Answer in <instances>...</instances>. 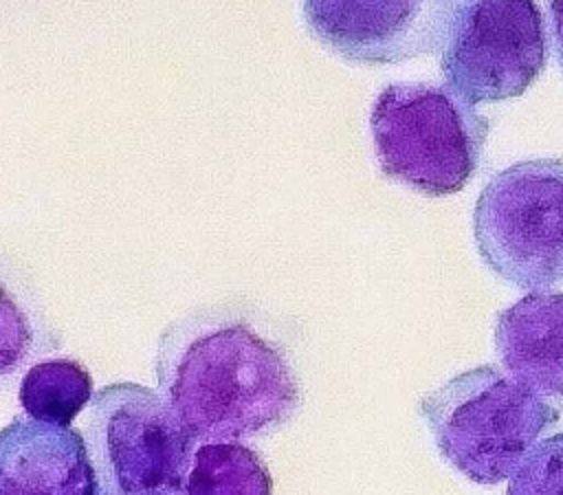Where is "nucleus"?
Masks as SVG:
<instances>
[{
	"mask_svg": "<svg viewBox=\"0 0 563 495\" xmlns=\"http://www.w3.org/2000/svg\"><path fill=\"white\" fill-rule=\"evenodd\" d=\"M154 370L161 396L202 444L273 436L303 403L288 350L227 308L169 323L158 339Z\"/></svg>",
	"mask_w": 563,
	"mask_h": 495,
	"instance_id": "1",
	"label": "nucleus"
},
{
	"mask_svg": "<svg viewBox=\"0 0 563 495\" xmlns=\"http://www.w3.org/2000/svg\"><path fill=\"white\" fill-rule=\"evenodd\" d=\"M438 453L475 484H499L550 431L561 409L497 365L471 367L418 400Z\"/></svg>",
	"mask_w": 563,
	"mask_h": 495,
	"instance_id": "2",
	"label": "nucleus"
},
{
	"mask_svg": "<svg viewBox=\"0 0 563 495\" xmlns=\"http://www.w3.org/2000/svg\"><path fill=\"white\" fill-rule=\"evenodd\" d=\"M376 158L387 178L427 196L457 194L475 174L488 119L449 86L391 84L369 114Z\"/></svg>",
	"mask_w": 563,
	"mask_h": 495,
	"instance_id": "3",
	"label": "nucleus"
},
{
	"mask_svg": "<svg viewBox=\"0 0 563 495\" xmlns=\"http://www.w3.org/2000/svg\"><path fill=\"white\" fill-rule=\"evenodd\" d=\"M81 436L97 495H185L196 440L161 392L139 383L97 389Z\"/></svg>",
	"mask_w": 563,
	"mask_h": 495,
	"instance_id": "4",
	"label": "nucleus"
},
{
	"mask_svg": "<svg viewBox=\"0 0 563 495\" xmlns=\"http://www.w3.org/2000/svg\"><path fill=\"white\" fill-rule=\"evenodd\" d=\"M482 262L523 290L563 279V161H519L495 174L473 211Z\"/></svg>",
	"mask_w": 563,
	"mask_h": 495,
	"instance_id": "5",
	"label": "nucleus"
},
{
	"mask_svg": "<svg viewBox=\"0 0 563 495\" xmlns=\"http://www.w3.org/2000/svg\"><path fill=\"white\" fill-rule=\"evenodd\" d=\"M548 59L534 0H460L446 22L440 70L471 106L519 97Z\"/></svg>",
	"mask_w": 563,
	"mask_h": 495,
	"instance_id": "6",
	"label": "nucleus"
},
{
	"mask_svg": "<svg viewBox=\"0 0 563 495\" xmlns=\"http://www.w3.org/2000/svg\"><path fill=\"white\" fill-rule=\"evenodd\" d=\"M460 0H303L308 31L356 64H396L440 51Z\"/></svg>",
	"mask_w": 563,
	"mask_h": 495,
	"instance_id": "7",
	"label": "nucleus"
},
{
	"mask_svg": "<svg viewBox=\"0 0 563 495\" xmlns=\"http://www.w3.org/2000/svg\"><path fill=\"white\" fill-rule=\"evenodd\" d=\"M0 495H97L84 436L70 425L15 416L0 429Z\"/></svg>",
	"mask_w": 563,
	"mask_h": 495,
	"instance_id": "8",
	"label": "nucleus"
},
{
	"mask_svg": "<svg viewBox=\"0 0 563 495\" xmlns=\"http://www.w3.org/2000/svg\"><path fill=\"white\" fill-rule=\"evenodd\" d=\"M495 348L510 376L563 398V293H530L499 312Z\"/></svg>",
	"mask_w": 563,
	"mask_h": 495,
	"instance_id": "9",
	"label": "nucleus"
},
{
	"mask_svg": "<svg viewBox=\"0 0 563 495\" xmlns=\"http://www.w3.org/2000/svg\"><path fill=\"white\" fill-rule=\"evenodd\" d=\"M185 495H273V475L242 442H205L191 458Z\"/></svg>",
	"mask_w": 563,
	"mask_h": 495,
	"instance_id": "10",
	"label": "nucleus"
},
{
	"mask_svg": "<svg viewBox=\"0 0 563 495\" xmlns=\"http://www.w3.org/2000/svg\"><path fill=\"white\" fill-rule=\"evenodd\" d=\"M90 372L73 359H51L26 370L20 405L26 416L53 425H70L92 398Z\"/></svg>",
	"mask_w": 563,
	"mask_h": 495,
	"instance_id": "11",
	"label": "nucleus"
},
{
	"mask_svg": "<svg viewBox=\"0 0 563 495\" xmlns=\"http://www.w3.org/2000/svg\"><path fill=\"white\" fill-rule=\"evenodd\" d=\"M37 332L31 315L0 279V381L35 356Z\"/></svg>",
	"mask_w": 563,
	"mask_h": 495,
	"instance_id": "12",
	"label": "nucleus"
},
{
	"mask_svg": "<svg viewBox=\"0 0 563 495\" xmlns=\"http://www.w3.org/2000/svg\"><path fill=\"white\" fill-rule=\"evenodd\" d=\"M506 495H563V433L541 440L526 455Z\"/></svg>",
	"mask_w": 563,
	"mask_h": 495,
	"instance_id": "13",
	"label": "nucleus"
},
{
	"mask_svg": "<svg viewBox=\"0 0 563 495\" xmlns=\"http://www.w3.org/2000/svg\"><path fill=\"white\" fill-rule=\"evenodd\" d=\"M550 18H552V33H554L559 64L563 68V0H550Z\"/></svg>",
	"mask_w": 563,
	"mask_h": 495,
	"instance_id": "14",
	"label": "nucleus"
}]
</instances>
